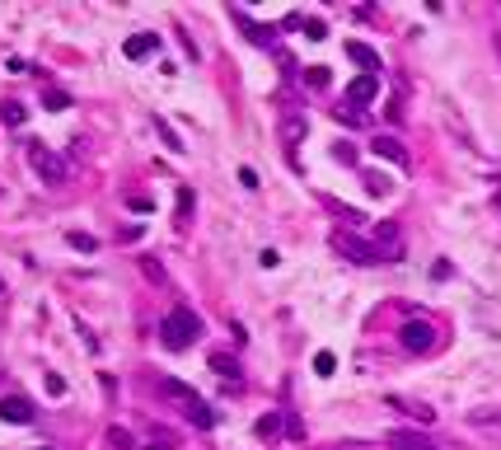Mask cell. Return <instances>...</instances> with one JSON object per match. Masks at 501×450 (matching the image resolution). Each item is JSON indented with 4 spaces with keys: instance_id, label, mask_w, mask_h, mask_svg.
I'll list each match as a JSON object with an SVG mask.
<instances>
[{
    "instance_id": "1",
    "label": "cell",
    "mask_w": 501,
    "mask_h": 450,
    "mask_svg": "<svg viewBox=\"0 0 501 450\" xmlns=\"http://www.w3.org/2000/svg\"><path fill=\"white\" fill-rule=\"evenodd\" d=\"M159 394H164L169 404L179 408L183 417H188L192 427H211V422H216L211 404H206V399H201V394L192 389V384H183V380H174V375H164V380H159Z\"/></svg>"
},
{
    "instance_id": "2",
    "label": "cell",
    "mask_w": 501,
    "mask_h": 450,
    "mask_svg": "<svg viewBox=\"0 0 501 450\" xmlns=\"http://www.w3.org/2000/svg\"><path fill=\"white\" fill-rule=\"evenodd\" d=\"M192 338H201L197 310H188V305H174V310L164 315V324H159V342H164L169 352H183V347H192Z\"/></svg>"
},
{
    "instance_id": "3",
    "label": "cell",
    "mask_w": 501,
    "mask_h": 450,
    "mask_svg": "<svg viewBox=\"0 0 501 450\" xmlns=\"http://www.w3.org/2000/svg\"><path fill=\"white\" fill-rule=\"evenodd\" d=\"M399 342H403V352L422 357V352H431V347H436V328L426 324V319H408V324L399 328Z\"/></svg>"
},
{
    "instance_id": "4",
    "label": "cell",
    "mask_w": 501,
    "mask_h": 450,
    "mask_svg": "<svg viewBox=\"0 0 501 450\" xmlns=\"http://www.w3.org/2000/svg\"><path fill=\"white\" fill-rule=\"evenodd\" d=\"M28 164L38 169V179L47 183V188H56V183H66V164L52 155L47 146H28Z\"/></svg>"
},
{
    "instance_id": "5",
    "label": "cell",
    "mask_w": 501,
    "mask_h": 450,
    "mask_svg": "<svg viewBox=\"0 0 501 450\" xmlns=\"http://www.w3.org/2000/svg\"><path fill=\"white\" fill-rule=\"evenodd\" d=\"M333 248L342 253V258H352V263H366V268H370V263H379V248L366 244L361 235H347V230H337V235H333Z\"/></svg>"
},
{
    "instance_id": "6",
    "label": "cell",
    "mask_w": 501,
    "mask_h": 450,
    "mask_svg": "<svg viewBox=\"0 0 501 450\" xmlns=\"http://www.w3.org/2000/svg\"><path fill=\"white\" fill-rule=\"evenodd\" d=\"M277 136H281V146H286V150H295L305 136H310V117H305V112H281Z\"/></svg>"
},
{
    "instance_id": "7",
    "label": "cell",
    "mask_w": 501,
    "mask_h": 450,
    "mask_svg": "<svg viewBox=\"0 0 501 450\" xmlns=\"http://www.w3.org/2000/svg\"><path fill=\"white\" fill-rule=\"evenodd\" d=\"M33 404H28V399H23V394H5V399H0V422H14V427H28V422H33Z\"/></svg>"
},
{
    "instance_id": "8",
    "label": "cell",
    "mask_w": 501,
    "mask_h": 450,
    "mask_svg": "<svg viewBox=\"0 0 501 450\" xmlns=\"http://www.w3.org/2000/svg\"><path fill=\"white\" fill-rule=\"evenodd\" d=\"M230 14H234V23H239V28L248 33V43H258V47H272V43H277V28H268V23L248 19L244 10H230Z\"/></svg>"
},
{
    "instance_id": "9",
    "label": "cell",
    "mask_w": 501,
    "mask_h": 450,
    "mask_svg": "<svg viewBox=\"0 0 501 450\" xmlns=\"http://www.w3.org/2000/svg\"><path fill=\"white\" fill-rule=\"evenodd\" d=\"M384 404H389V408H399V413H408L412 422H426V427L436 422V408H431V404H417V399H403V394H389Z\"/></svg>"
},
{
    "instance_id": "10",
    "label": "cell",
    "mask_w": 501,
    "mask_h": 450,
    "mask_svg": "<svg viewBox=\"0 0 501 450\" xmlns=\"http://www.w3.org/2000/svg\"><path fill=\"white\" fill-rule=\"evenodd\" d=\"M347 56H352V61H357V66L366 70V75H379V66H384V61H379V52H375V47L357 43V38H352V43H347Z\"/></svg>"
},
{
    "instance_id": "11",
    "label": "cell",
    "mask_w": 501,
    "mask_h": 450,
    "mask_svg": "<svg viewBox=\"0 0 501 450\" xmlns=\"http://www.w3.org/2000/svg\"><path fill=\"white\" fill-rule=\"evenodd\" d=\"M122 52H127V61H145L150 52H159V38L155 33H132L122 43Z\"/></svg>"
},
{
    "instance_id": "12",
    "label": "cell",
    "mask_w": 501,
    "mask_h": 450,
    "mask_svg": "<svg viewBox=\"0 0 501 450\" xmlns=\"http://www.w3.org/2000/svg\"><path fill=\"white\" fill-rule=\"evenodd\" d=\"M370 150H375L379 159H394V164H408V150H403V141L399 136H375V141H370Z\"/></svg>"
},
{
    "instance_id": "13",
    "label": "cell",
    "mask_w": 501,
    "mask_h": 450,
    "mask_svg": "<svg viewBox=\"0 0 501 450\" xmlns=\"http://www.w3.org/2000/svg\"><path fill=\"white\" fill-rule=\"evenodd\" d=\"M206 366H211V371L221 375L225 384H234V380H239V361H234L230 352H211V357H206Z\"/></svg>"
},
{
    "instance_id": "14",
    "label": "cell",
    "mask_w": 501,
    "mask_h": 450,
    "mask_svg": "<svg viewBox=\"0 0 501 450\" xmlns=\"http://www.w3.org/2000/svg\"><path fill=\"white\" fill-rule=\"evenodd\" d=\"M379 94V75H357L352 80V90H347V99L352 103H370Z\"/></svg>"
},
{
    "instance_id": "15",
    "label": "cell",
    "mask_w": 501,
    "mask_h": 450,
    "mask_svg": "<svg viewBox=\"0 0 501 450\" xmlns=\"http://www.w3.org/2000/svg\"><path fill=\"white\" fill-rule=\"evenodd\" d=\"M389 446L394 450H436L426 436H417V431H389Z\"/></svg>"
},
{
    "instance_id": "16",
    "label": "cell",
    "mask_w": 501,
    "mask_h": 450,
    "mask_svg": "<svg viewBox=\"0 0 501 450\" xmlns=\"http://www.w3.org/2000/svg\"><path fill=\"white\" fill-rule=\"evenodd\" d=\"M468 422H473L478 431H487V436L501 441V413H468Z\"/></svg>"
},
{
    "instance_id": "17",
    "label": "cell",
    "mask_w": 501,
    "mask_h": 450,
    "mask_svg": "<svg viewBox=\"0 0 501 450\" xmlns=\"http://www.w3.org/2000/svg\"><path fill=\"white\" fill-rule=\"evenodd\" d=\"M281 427H286V413H263V417H258V436H263V441H268V436H277V431Z\"/></svg>"
},
{
    "instance_id": "18",
    "label": "cell",
    "mask_w": 501,
    "mask_h": 450,
    "mask_svg": "<svg viewBox=\"0 0 501 450\" xmlns=\"http://www.w3.org/2000/svg\"><path fill=\"white\" fill-rule=\"evenodd\" d=\"M66 244L75 248V253H94V248H99V239L85 235V230H66Z\"/></svg>"
},
{
    "instance_id": "19",
    "label": "cell",
    "mask_w": 501,
    "mask_h": 450,
    "mask_svg": "<svg viewBox=\"0 0 501 450\" xmlns=\"http://www.w3.org/2000/svg\"><path fill=\"white\" fill-rule=\"evenodd\" d=\"M337 122H347V127H361V122H366V112H361V103L342 99V108H337Z\"/></svg>"
},
{
    "instance_id": "20",
    "label": "cell",
    "mask_w": 501,
    "mask_h": 450,
    "mask_svg": "<svg viewBox=\"0 0 501 450\" xmlns=\"http://www.w3.org/2000/svg\"><path fill=\"white\" fill-rule=\"evenodd\" d=\"M192 206H197L192 188H179V211H174V221H179V225H188V221H192Z\"/></svg>"
},
{
    "instance_id": "21",
    "label": "cell",
    "mask_w": 501,
    "mask_h": 450,
    "mask_svg": "<svg viewBox=\"0 0 501 450\" xmlns=\"http://www.w3.org/2000/svg\"><path fill=\"white\" fill-rule=\"evenodd\" d=\"M366 192H370V197H389V192H394L389 174H366Z\"/></svg>"
},
{
    "instance_id": "22",
    "label": "cell",
    "mask_w": 501,
    "mask_h": 450,
    "mask_svg": "<svg viewBox=\"0 0 501 450\" xmlns=\"http://www.w3.org/2000/svg\"><path fill=\"white\" fill-rule=\"evenodd\" d=\"M0 122H10V127H19V122H23V103H14V99H5V103H0Z\"/></svg>"
},
{
    "instance_id": "23",
    "label": "cell",
    "mask_w": 501,
    "mask_h": 450,
    "mask_svg": "<svg viewBox=\"0 0 501 450\" xmlns=\"http://www.w3.org/2000/svg\"><path fill=\"white\" fill-rule=\"evenodd\" d=\"M305 85L310 90H328V66H310L305 70Z\"/></svg>"
},
{
    "instance_id": "24",
    "label": "cell",
    "mask_w": 501,
    "mask_h": 450,
    "mask_svg": "<svg viewBox=\"0 0 501 450\" xmlns=\"http://www.w3.org/2000/svg\"><path fill=\"white\" fill-rule=\"evenodd\" d=\"M108 446L112 450H132V431L127 427H108Z\"/></svg>"
},
{
    "instance_id": "25",
    "label": "cell",
    "mask_w": 501,
    "mask_h": 450,
    "mask_svg": "<svg viewBox=\"0 0 501 450\" xmlns=\"http://www.w3.org/2000/svg\"><path fill=\"white\" fill-rule=\"evenodd\" d=\"M314 371H319V375H333L337 371V357H333V352H319V357H314Z\"/></svg>"
},
{
    "instance_id": "26",
    "label": "cell",
    "mask_w": 501,
    "mask_h": 450,
    "mask_svg": "<svg viewBox=\"0 0 501 450\" xmlns=\"http://www.w3.org/2000/svg\"><path fill=\"white\" fill-rule=\"evenodd\" d=\"M43 103H47V108H70V94H61V90H43Z\"/></svg>"
},
{
    "instance_id": "27",
    "label": "cell",
    "mask_w": 501,
    "mask_h": 450,
    "mask_svg": "<svg viewBox=\"0 0 501 450\" xmlns=\"http://www.w3.org/2000/svg\"><path fill=\"white\" fill-rule=\"evenodd\" d=\"M300 28H305V38H314V43H319V38L328 33V23H323V19H305Z\"/></svg>"
},
{
    "instance_id": "28",
    "label": "cell",
    "mask_w": 501,
    "mask_h": 450,
    "mask_svg": "<svg viewBox=\"0 0 501 450\" xmlns=\"http://www.w3.org/2000/svg\"><path fill=\"white\" fill-rule=\"evenodd\" d=\"M141 272L150 281H164V272H159V258H141Z\"/></svg>"
},
{
    "instance_id": "29",
    "label": "cell",
    "mask_w": 501,
    "mask_h": 450,
    "mask_svg": "<svg viewBox=\"0 0 501 450\" xmlns=\"http://www.w3.org/2000/svg\"><path fill=\"white\" fill-rule=\"evenodd\" d=\"M47 394H52V399H61V394H66V380H61V375H47Z\"/></svg>"
},
{
    "instance_id": "30",
    "label": "cell",
    "mask_w": 501,
    "mask_h": 450,
    "mask_svg": "<svg viewBox=\"0 0 501 450\" xmlns=\"http://www.w3.org/2000/svg\"><path fill=\"white\" fill-rule=\"evenodd\" d=\"M117 239H122V244H132V239H141V225H122V230H117Z\"/></svg>"
},
{
    "instance_id": "31",
    "label": "cell",
    "mask_w": 501,
    "mask_h": 450,
    "mask_svg": "<svg viewBox=\"0 0 501 450\" xmlns=\"http://www.w3.org/2000/svg\"><path fill=\"white\" fill-rule=\"evenodd\" d=\"M333 150H337V159H342V164H352V159H357V150L347 146V141H337V146H333Z\"/></svg>"
},
{
    "instance_id": "32",
    "label": "cell",
    "mask_w": 501,
    "mask_h": 450,
    "mask_svg": "<svg viewBox=\"0 0 501 450\" xmlns=\"http://www.w3.org/2000/svg\"><path fill=\"white\" fill-rule=\"evenodd\" d=\"M145 450H164V441H155V446H145Z\"/></svg>"
},
{
    "instance_id": "33",
    "label": "cell",
    "mask_w": 501,
    "mask_h": 450,
    "mask_svg": "<svg viewBox=\"0 0 501 450\" xmlns=\"http://www.w3.org/2000/svg\"><path fill=\"white\" fill-rule=\"evenodd\" d=\"M0 295H5V277H0Z\"/></svg>"
},
{
    "instance_id": "34",
    "label": "cell",
    "mask_w": 501,
    "mask_h": 450,
    "mask_svg": "<svg viewBox=\"0 0 501 450\" xmlns=\"http://www.w3.org/2000/svg\"><path fill=\"white\" fill-rule=\"evenodd\" d=\"M38 450H52V446H38Z\"/></svg>"
}]
</instances>
